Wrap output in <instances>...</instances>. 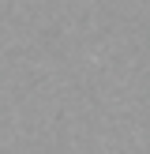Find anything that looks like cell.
Wrapping results in <instances>:
<instances>
[]
</instances>
